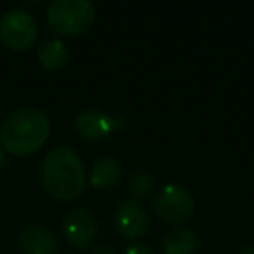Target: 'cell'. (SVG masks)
<instances>
[{
    "label": "cell",
    "instance_id": "cell-1",
    "mask_svg": "<svg viewBox=\"0 0 254 254\" xmlns=\"http://www.w3.org/2000/svg\"><path fill=\"white\" fill-rule=\"evenodd\" d=\"M42 185L54 200L71 202L80 197L87 185V176L78 153L70 146L51 150L42 164Z\"/></svg>",
    "mask_w": 254,
    "mask_h": 254
},
{
    "label": "cell",
    "instance_id": "cell-2",
    "mask_svg": "<svg viewBox=\"0 0 254 254\" xmlns=\"http://www.w3.org/2000/svg\"><path fill=\"white\" fill-rule=\"evenodd\" d=\"M51 134V122L47 115L39 108L14 110L0 127L2 148L18 157L37 153Z\"/></svg>",
    "mask_w": 254,
    "mask_h": 254
},
{
    "label": "cell",
    "instance_id": "cell-3",
    "mask_svg": "<svg viewBox=\"0 0 254 254\" xmlns=\"http://www.w3.org/2000/svg\"><path fill=\"white\" fill-rule=\"evenodd\" d=\"M96 19V7L87 0H54L47 7V25L61 37L87 32Z\"/></svg>",
    "mask_w": 254,
    "mask_h": 254
},
{
    "label": "cell",
    "instance_id": "cell-4",
    "mask_svg": "<svg viewBox=\"0 0 254 254\" xmlns=\"http://www.w3.org/2000/svg\"><path fill=\"white\" fill-rule=\"evenodd\" d=\"M37 23L28 11L11 9L0 18V40L12 51H26L37 40Z\"/></svg>",
    "mask_w": 254,
    "mask_h": 254
},
{
    "label": "cell",
    "instance_id": "cell-5",
    "mask_svg": "<svg viewBox=\"0 0 254 254\" xmlns=\"http://www.w3.org/2000/svg\"><path fill=\"white\" fill-rule=\"evenodd\" d=\"M193 198L180 185H166L153 200V209L166 225H181L193 214Z\"/></svg>",
    "mask_w": 254,
    "mask_h": 254
},
{
    "label": "cell",
    "instance_id": "cell-6",
    "mask_svg": "<svg viewBox=\"0 0 254 254\" xmlns=\"http://www.w3.org/2000/svg\"><path fill=\"white\" fill-rule=\"evenodd\" d=\"M124 120L120 117L108 115L101 110H84L77 115L73 122L75 132L85 141H101L112 132L122 129Z\"/></svg>",
    "mask_w": 254,
    "mask_h": 254
},
{
    "label": "cell",
    "instance_id": "cell-7",
    "mask_svg": "<svg viewBox=\"0 0 254 254\" xmlns=\"http://www.w3.org/2000/svg\"><path fill=\"white\" fill-rule=\"evenodd\" d=\"M98 233L94 216L85 209H71L63 219V235L75 249H85Z\"/></svg>",
    "mask_w": 254,
    "mask_h": 254
},
{
    "label": "cell",
    "instance_id": "cell-8",
    "mask_svg": "<svg viewBox=\"0 0 254 254\" xmlns=\"http://www.w3.org/2000/svg\"><path fill=\"white\" fill-rule=\"evenodd\" d=\"M115 228L124 239H141L148 230V216L138 202L126 200L115 209Z\"/></svg>",
    "mask_w": 254,
    "mask_h": 254
},
{
    "label": "cell",
    "instance_id": "cell-9",
    "mask_svg": "<svg viewBox=\"0 0 254 254\" xmlns=\"http://www.w3.org/2000/svg\"><path fill=\"white\" fill-rule=\"evenodd\" d=\"M19 249L25 254H56L58 240L51 230L40 225H30L18 235Z\"/></svg>",
    "mask_w": 254,
    "mask_h": 254
},
{
    "label": "cell",
    "instance_id": "cell-10",
    "mask_svg": "<svg viewBox=\"0 0 254 254\" xmlns=\"http://www.w3.org/2000/svg\"><path fill=\"white\" fill-rule=\"evenodd\" d=\"M120 178H122V167L119 160L113 157H103L92 164L89 183L96 190H105V188L115 187Z\"/></svg>",
    "mask_w": 254,
    "mask_h": 254
},
{
    "label": "cell",
    "instance_id": "cell-11",
    "mask_svg": "<svg viewBox=\"0 0 254 254\" xmlns=\"http://www.w3.org/2000/svg\"><path fill=\"white\" fill-rule=\"evenodd\" d=\"M39 63L44 70L51 71V73H56V71L64 70V66L70 61V53H68V47L61 42L60 39H49L39 47Z\"/></svg>",
    "mask_w": 254,
    "mask_h": 254
},
{
    "label": "cell",
    "instance_id": "cell-12",
    "mask_svg": "<svg viewBox=\"0 0 254 254\" xmlns=\"http://www.w3.org/2000/svg\"><path fill=\"white\" fill-rule=\"evenodd\" d=\"M197 237L188 228H176L164 239V254H195Z\"/></svg>",
    "mask_w": 254,
    "mask_h": 254
},
{
    "label": "cell",
    "instance_id": "cell-13",
    "mask_svg": "<svg viewBox=\"0 0 254 254\" xmlns=\"http://www.w3.org/2000/svg\"><path fill=\"white\" fill-rule=\"evenodd\" d=\"M127 188H129L132 202H139L153 193V190H155V180L146 171H138V173H134L131 176Z\"/></svg>",
    "mask_w": 254,
    "mask_h": 254
},
{
    "label": "cell",
    "instance_id": "cell-14",
    "mask_svg": "<svg viewBox=\"0 0 254 254\" xmlns=\"http://www.w3.org/2000/svg\"><path fill=\"white\" fill-rule=\"evenodd\" d=\"M124 254H155V251H153L148 244L138 242V244H132V246L127 247Z\"/></svg>",
    "mask_w": 254,
    "mask_h": 254
},
{
    "label": "cell",
    "instance_id": "cell-15",
    "mask_svg": "<svg viewBox=\"0 0 254 254\" xmlns=\"http://www.w3.org/2000/svg\"><path fill=\"white\" fill-rule=\"evenodd\" d=\"M92 254H115L113 253V247L110 244H99L92 249Z\"/></svg>",
    "mask_w": 254,
    "mask_h": 254
},
{
    "label": "cell",
    "instance_id": "cell-16",
    "mask_svg": "<svg viewBox=\"0 0 254 254\" xmlns=\"http://www.w3.org/2000/svg\"><path fill=\"white\" fill-rule=\"evenodd\" d=\"M240 254H254V246H247L240 251Z\"/></svg>",
    "mask_w": 254,
    "mask_h": 254
},
{
    "label": "cell",
    "instance_id": "cell-17",
    "mask_svg": "<svg viewBox=\"0 0 254 254\" xmlns=\"http://www.w3.org/2000/svg\"><path fill=\"white\" fill-rule=\"evenodd\" d=\"M2 166H4V148L0 145V169H2Z\"/></svg>",
    "mask_w": 254,
    "mask_h": 254
}]
</instances>
